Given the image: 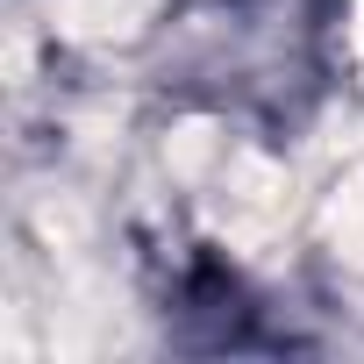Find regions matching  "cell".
Segmentation results:
<instances>
[{
    "label": "cell",
    "instance_id": "1",
    "mask_svg": "<svg viewBox=\"0 0 364 364\" xmlns=\"http://www.w3.org/2000/svg\"><path fill=\"white\" fill-rule=\"evenodd\" d=\"M279 222H286V171L272 157H236L215 200V229L229 243H264Z\"/></svg>",
    "mask_w": 364,
    "mask_h": 364
},
{
    "label": "cell",
    "instance_id": "2",
    "mask_svg": "<svg viewBox=\"0 0 364 364\" xmlns=\"http://www.w3.org/2000/svg\"><path fill=\"white\" fill-rule=\"evenodd\" d=\"M143 8H150V0H65L58 22H65V36L107 43V36H129V29L143 22Z\"/></svg>",
    "mask_w": 364,
    "mask_h": 364
},
{
    "label": "cell",
    "instance_id": "4",
    "mask_svg": "<svg viewBox=\"0 0 364 364\" xmlns=\"http://www.w3.org/2000/svg\"><path fill=\"white\" fill-rule=\"evenodd\" d=\"M350 50H357V65H364V0L350 8Z\"/></svg>",
    "mask_w": 364,
    "mask_h": 364
},
{
    "label": "cell",
    "instance_id": "3",
    "mask_svg": "<svg viewBox=\"0 0 364 364\" xmlns=\"http://www.w3.org/2000/svg\"><path fill=\"white\" fill-rule=\"evenodd\" d=\"M215 150H222V143H215V122H186V129L171 136V171H186V178H193V171H208Z\"/></svg>",
    "mask_w": 364,
    "mask_h": 364
}]
</instances>
